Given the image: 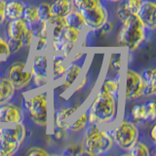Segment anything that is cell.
<instances>
[{"label": "cell", "mask_w": 156, "mask_h": 156, "mask_svg": "<svg viewBox=\"0 0 156 156\" xmlns=\"http://www.w3.org/2000/svg\"><path fill=\"white\" fill-rule=\"evenodd\" d=\"M118 105L119 100L100 88L87 110L89 123L98 125L112 123L118 114Z\"/></svg>", "instance_id": "obj_1"}, {"label": "cell", "mask_w": 156, "mask_h": 156, "mask_svg": "<svg viewBox=\"0 0 156 156\" xmlns=\"http://www.w3.org/2000/svg\"><path fill=\"white\" fill-rule=\"evenodd\" d=\"M24 107L36 126L42 128L49 126L51 119V107L50 96L47 90L40 91L27 97L24 101Z\"/></svg>", "instance_id": "obj_2"}, {"label": "cell", "mask_w": 156, "mask_h": 156, "mask_svg": "<svg viewBox=\"0 0 156 156\" xmlns=\"http://www.w3.org/2000/svg\"><path fill=\"white\" fill-rule=\"evenodd\" d=\"M122 27L118 34V45L126 48L130 52L136 50L145 37V27L136 15L131 16L122 23Z\"/></svg>", "instance_id": "obj_3"}, {"label": "cell", "mask_w": 156, "mask_h": 156, "mask_svg": "<svg viewBox=\"0 0 156 156\" xmlns=\"http://www.w3.org/2000/svg\"><path fill=\"white\" fill-rule=\"evenodd\" d=\"M27 129L23 123L14 127L0 128V156H11L21 147L26 140Z\"/></svg>", "instance_id": "obj_4"}, {"label": "cell", "mask_w": 156, "mask_h": 156, "mask_svg": "<svg viewBox=\"0 0 156 156\" xmlns=\"http://www.w3.org/2000/svg\"><path fill=\"white\" fill-rule=\"evenodd\" d=\"M114 141L109 131L100 130L95 134L84 136L83 141V154L101 155L108 152L112 148Z\"/></svg>", "instance_id": "obj_5"}, {"label": "cell", "mask_w": 156, "mask_h": 156, "mask_svg": "<svg viewBox=\"0 0 156 156\" xmlns=\"http://www.w3.org/2000/svg\"><path fill=\"white\" fill-rule=\"evenodd\" d=\"M114 144L122 150H128L139 138V130L133 122L122 120L110 131Z\"/></svg>", "instance_id": "obj_6"}, {"label": "cell", "mask_w": 156, "mask_h": 156, "mask_svg": "<svg viewBox=\"0 0 156 156\" xmlns=\"http://www.w3.org/2000/svg\"><path fill=\"white\" fill-rule=\"evenodd\" d=\"M50 57L43 53H36L33 56L29 69L32 74V81L37 88H44L50 82Z\"/></svg>", "instance_id": "obj_7"}, {"label": "cell", "mask_w": 156, "mask_h": 156, "mask_svg": "<svg viewBox=\"0 0 156 156\" xmlns=\"http://www.w3.org/2000/svg\"><path fill=\"white\" fill-rule=\"evenodd\" d=\"M7 78L11 81L15 89L22 90L31 83L32 74L27 62H15L9 67Z\"/></svg>", "instance_id": "obj_8"}, {"label": "cell", "mask_w": 156, "mask_h": 156, "mask_svg": "<svg viewBox=\"0 0 156 156\" xmlns=\"http://www.w3.org/2000/svg\"><path fill=\"white\" fill-rule=\"evenodd\" d=\"M8 38H16L22 41L23 47H29L32 45L33 36L29 29V24L23 18L9 21L7 26Z\"/></svg>", "instance_id": "obj_9"}, {"label": "cell", "mask_w": 156, "mask_h": 156, "mask_svg": "<svg viewBox=\"0 0 156 156\" xmlns=\"http://www.w3.org/2000/svg\"><path fill=\"white\" fill-rule=\"evenodd\" d=\"M144 96V81L140 73L128 68L125 74V91L126 101H136Z\"/></svg>", "instance_id": "obj_10"}, {"label": "cell", "mask_w": 156, "mask_h": 156, "mask_svg": "<svg viewBox=\"0 0 156 156\" xmlns=\"http://www.w3.org/2000/svg\"><path fill=\"white\" fill-rule=\"evenodd\" d=\"M84 19L85 26L92 29H97L102 27L106 23L108 13L101 3L98 4L97 6L79 11Z\"/></svg>", "instance_id": "obj_11"}, {"label": "cell", "mask_w": 156, "mask_h": 156, "mask_svg": "<svg viewBox=\"0 0 156 156\" xmlns=\"http://www.w3.org/2000/svg\"><path fill=\"white\" fill-rule=\"evenodd\" d=\"M23 112L16 105L4 102L0 105V123H23Z\"/></svg>", "instance_id": "obj_12"}, {"label": "cell", "mask_w": 156, "mask_h": 156, "mask_svg": "<svg viewBox=\"0 0 156 156\" xmlns=\"http://www.w3.org/2000/svg\"><path fill=\"white\" fill-rule=\"evenodd\" d=\"M136 16L143 23L145 29L154 30L156 27V4L154 2L144 0Z\"/></svg>", "instance_id": "obj_13"}, {"label": "cell", "mask_w": 156, "mask_h": 156, "mask_svg": "<svg viewBox=\"0 0 156 156\" xmlns=\"http://www.w3.org/2000/svg\"><path fill=\"white\" fill-rule=\"evenodd\" d=\"M66 60L62 54H53L50 58V81L58 82L62 79L66 68Z\"/></svg>", "instance_id": "obj_14"}, {"label": "cell", "mask_w": 156, "mask_h": 156, "mask_svg": "<svg viewBox=\"0 0 156 156\" xmlns=\"http://www.w3.org/2000/svg\"><path fill=\"white\" fill-rule=\"evenodd\" d=\"M83 70V67L77 61H72L70 62L66 63V68L65 75H63V81L62 83V89L66 91L74 84V83L78 80V78L81 75Z\"/></svg>", "instance_id": "obj_15"}, {"label": "cell", "mask_w": 156, "mask_h": 156, "mask_svg": "<svg viewBox=\"0 0 156 156\" xmlns=\"http://www.w3.org/2000/svg\"><path fill=\"white\" fill-rule=\"evenodd\" d=\"M144 81V96L153 97L156 93V70L155 68H145L140 74Z\"/></svg>", "instance_id": "obj_16"}, {"label": "cell", "mask_w": 156, "mask_h": 156, "mask_svg": "<svg viewBox=\"0 0 156 156\" xmlns=\"http://www.w3.org/2000/svg\"><path fill=\"white\" fill-rule=\"evenodd\" d=\"M78 109V106H68V107H62V108L57 109V111L54 114V126L58 127L62 129H69L70 123L67 121V119L74 113Z\"/></svg>", "instance_id": "obj_17"}, {"label": "cell", "mask_w": 156, "mask_h": 156, "mask_svg": "<svg viewBox=\"0 0 156 156\" xmlns=\"http://www.w3.org/2000/svg\"><path fill=\"white\" fill-rule=\"evenodd\" d=\"M24 8H26L24 3L19 0H11V1L6 2L5 19L8 21H12V20L23 18Z\"/></svg>", "instance_id": "obj_18"}, {"label": "cell", "mask_w": 156, "mask_h": 156, "mask_svg": "<svg viewBox=\"0 0 156 156\" xmlns=\"http://www.w3.org/2000/svg\"><path fill=\"white\" fill-rule=\"evenodd\" d=\"M120 88H121L120 74H117L116 77L105 78L102 81L101 86V89L102 91L108 93V94L113 96L117 100H119L120 98Z\"/></svg>", "instance_id": "obj_19"}, {"label": "cell", "mask_w": 156, "mask_h": 156, "mask_svg": "<svg viewBox=\"0 0 156 156\" xmlns=\"http://www.w3.org/2000/svg\"><path fill=\"white\" fill-rule=\"evenodd\" d=\"M50 5L53 16L58 17H66L68 13L75 9L71 0H55Z\"/></svg>", "instance_id": "obj_20"}, {"label": "cell", "mask_w": 156, "mask_h": 156, "mask_svg": "<svg viewBox=\"0 0 156 156\" xmlns=\"http://www.w3.org/2000/svg\"><path fill=\"white\" fill-rule=\"evenodd\" d=\"M16 89L7 77H0V105L12 99Z\"/></svg>", "instance_id": "obj_21"}, {"label": "cell", "mask_w": 156, "mask_h": 156, "mask_svg": "<svg viewBox=\"0 0 156 156\" xmlns=\"http://www.w3.org/2000/svg\"><path fill=\"white\" fill-rule=\"evenodd\" d=\"M65 20L67 27L79 29V30H83V28L86 27L84 19L77 9H73L70 13H68L65 17Z\"/></svg>", "instance_id": "obj_22"}, {"label": "cell", "mask_w": 156, "mask_h": 156, "mask_svg": "<svg viewBox=\"0 0 156 156\" xmlns=\"http://www.w3.org/2000/svg\"><path fill=\"white\" fill-rule=\"evenodd\" d=\"M29 29L32 33L33 38L49 37V26L46 22L38 21L35 23L29 24Z\"/></svg>", "instance_id": "obj_23"}, {"label": "cell", "mask_w": 156, "mask_h": 156, "mask_svg": "<svg viewBox=\"0 0 156 156\" xmlns=\"http://www.w3.org/2000/svg\"><path fill=\"white\" fill-rule=\"evenodd\" d=\"M127 154L130 156H149L150 151L147 145L136 140V143L127 150Z\"/></svg>", "instance_id": "obj_24"}, {"label": "cell", "mask_w": 156, "mask_h": 156, "mask_svg": "<svg viewBox=\"0 0 156 156\" xmlns=\"http://www.w3.org/2000/svg\"><path fill=\"white\" fill-rule=\"evenodd\" d=\"M23 19L28 24L35 23L38 21H40V20H39V16H38L37 6H34V5H28V6H26V8L23 10Z\"/></svg>", "instance_id": "obj_25"}, {"label": "cell", "mask_w": 156, "mask_h": 156, "mask_svg": "<svg viewBox=\"0 0 156 156\" xmlns=\"http://www.w3.org/2000/svg\"><path fill=\"white\" fill-rule=\"evenodd\" d=\"M89 123V119H88V112L84 111L83 113L80 114V116L78 118L72 122V123L69 125V129L68 131L73 132V133H76V132H79L82 129H84L85 127Z\"/></svg>", "instance_id": "obj_26"}, {"label": "cell", "mask_w": 156, "mask_h": 156, "mask_svg": "<svg viewBox=\"0 0 156 156\" xmlns=\"http://www.w3.org/2000/svg\"><path fill=\"white\" fill-rule=\"evenodd\" d=\"M81 33L82 30H79V29H76V28H73L70 27H66L63 28V31H62V37L65 39L66 41H69L76 44L79 39L81 37Z\"/></svg>", "instance_id": "obj_27"}, {"label": "cell", "mask_w": 156, "mask_h": 156, "mask_svg": "<svg viewBox=\"0 0 156 156\" xmlns=\"http://www.w3.org/2000/svg\"><path fill=\"white\" fill-rule=\"evenodd\" d=\"M109 66L116 74H120L121 67H122V53L121 52L114 51L110 54Z\"/></svg>", "instance_id": "obj_28"}, {"label": "cell", "mask_w": 156, "mask_h": 156, "mask_svg": "<svg viewBox=\"0 0 156 156\" xmlns=\"http://www.w3.org/2000/svg\"><path fill=\"white\" fill-rule=\"evenodd\" d=\"M37 10H38V16L40 21L48 23L49 20L53 17V14L51 11V5L47 2H41L37 6Z\"/></svg>", "instance_id": "obj_29"}, {"label": "cell", "mask_w": 156, "mask_h": 156, "mask_svg": "<svg viewBox=\"0 0 156 156\" xmlns=\"http://www.w3.org/2000/svg\"><path fill=\"white\" fill-rule=\"evenodd\" d=\"M32 43L35 53H45L50 48V38L49 37L34 38Z\"/></svg>", "instance_id": "obj_30"}, {"label": "cell", "mask_w": 156, "mask_h": 156, "mask_svg": "<svg viewBox=\"0 0 156 156\" xmlns=\"http://www.w3.org/2000/svg\"><path fill=\"white\" fill-rule=\"evenodd\" d=\"M73 3V6L78 11H82V10H87L97 6L100 4V0H71Z\"/></svg>", "instance_id": "obj_31"}, {"label": "cell", "mask_w": 156, "mask_h": 156, "mask_svg": "<svg viewBox=\"0 0 156 156\" xmlns=\"http://www.w3.org/2000/svg\"><path fill=\"white\" fill-rule=\"evenodd\" d=\"M144 105V121L145 122H153L156 118V108H155V102L149 101Z\"/></svg>", "instance_id": "obj_32"}, {"label": "cell", "mask_w": 156, "mask_h": 156, "mask_svg": "<svg viewBox=\"0 0 156 156\" xmlns=\"http://www.w3.org/2000/svg\"><path fill=\"white\" fill-rule=\"evenodd\" d=\"M115 13H116V17L118 18L119 21H121L122 23L125 22L126 20L132 15L129 8L127 7L126 2L125 3H120L119 5H117Z\"/></svg>", "instance_id": "obj_33"}, {"label": "cell", "mask_w": 156, "mask_h": 156, "mask_svg": "<svg viewBox=\"0 0 156 156\" xmlns=\"http://www.w3.org/2000/svg\"><path fill=\"white\" fill-rule=\"evenodd\" d=\"M66 40L63 37L57 39H50V48L54 54H62L65 47Z\"/></svg>", "instance_id": "obj_34"}, {"label": "cell", "mask_w": 156, "mask_h": 156, "mask_svg": "<svg viewBox=\"0 0 156 156\" xmlns=\"http://www.w3.org/2000/svg\"><path fill=\"white\" fill-rule=\"evenodd\" d=\"M7 44H8V47H9V51L11 54H15V53H18L21 49L23 47L22 41L20 39H16V38H8Z\"/></svg>", "instance_id": "obj_35"}, {"label": "cell", "mask_w": 156, "mask_h": 156, "mask_svg": "<svg viewBox=\"0 0 156 156\" xmlns=\"http://www.w3.org/2000/svg\"><path fill=\"white\" fill-rule=\"evenodd\" d=\"M132 116L136 121H144V105H136L132 108Z\"/></svg>", "instance_id": "obj_36"}, {"label": "cell", "mask_w": 156, "mask_h": 156, "mask_svg": "<svg viewBox=\"0 0 156 156\" xmlns=\"http://www.w3.org/2000/svg\"><path fill=\"white\" fill-rule=\"evenodd\" d=\"M143 2H144V0H127L126 4H127V7L129 8L130 12L134 15H136L140 8L141 7Z\"/></svg>", "instance_id": "obj_37"}, {"label": "cell", "mask_w": 156, "mask_h": 156, "mask_svg": "<svg viewBox=\"0 0 156 156\" xmlns=\"http://www.w3.org/2000/svg\"><path fill=\"white\" fill-rule=\"evenodd\" d=\"M26 155L27 156H48L49 152L42 147H38V146H33V147H29L26 152Z\"/></svg>", "instance_id": "obj_38"}, {"label": "cell", "mask_w": 156, "mask_h": 156, "mask_svg": "<svg viewBox=\"0 0 156 156\" xmlns=\"http://www.w3.org/2000/svg\"><path fill=\"white\" fill-rule=\"evenodd\" d=\"M10 55H11V53L9 51L7 41L0 36V60H1V58L2 60H5V58H7Z\"/></svg>", "instance_id": "obj_39"}, {"label": "cell", "mask_w": 156, "mask_h": 156, "mask_svg": "<svg viewBox=\"0 0 156 156\" xmlns=\"http://www.w3.org/2000/svg\"><path fill=\"white\" fill-rule=\"evenodd\" d=\"M53 134L57 140H66L68 136V130L56 127V129H54V131H53Z\"/></svg>", "instance_id": "obj_40"}, {"label": "cell", "mask_w": 156, "mask_h": 156, "mask_svg": "<svg viewBox=\"0 0 156 156\" xmlns=\"http://www.w3.org/2000/svg\"><path fill=\"white\" fill-rule=\"evenodd\" d=\"M74 48H75V44L74 43L69 42V41H66L65 47H63V50L62 52V55L67 58L72 54L73 50H74Z\"/></svg>", "instance_id": "obj_41"}, {"label": "cell", "mask_w": 156, "mask_h": 156, "mask_svg": "<svg viewBox=\"0 0 156 156\" xmlns=\"http://www.w3.org/2000/svg\"><path fill=\"white\" fill-rule=\"evenodd\" d=\"M5 7H6V1L0 0V24L3 23L5 19Z\"/></svg>", "instance_id": "obj_42"}, {"label": "cell", "mask_w": 156, "mask_h": 156, "mask_svg": "<svg viewBox=\"0 0 156 156\" xmlns=\"http://www.w3.org/2000/svg\"><path fill=\"white\" fill-rule=\"evenodd\" d=\"M86 83H87V76L82 77V79H81V81L79 82V84L77 85L75 91H80V90L82 89V88H84V86L86 85Z\"/></svg>", "instance_id": "obj_43"}, {"label": "cell", "mask_w": 156, "mask_h": 156, "mask_svg": "<svg viewBox=\"0 0 156 156\" xmlns=\"http://www.w3.org/2000/svg\"><path fill=\"white\" fill-rule=\"evenodd\" d=\"M150 138L152 140V141H156V125L153 124L152 127H151V130H150Z\"/></svg>", "instance_id": "obj_44"}, {"label": "cell", "mask_w": 156, "mask_h": 156, "mask_svg": "<svg viewBox=\"0 0 156 156\" xmlns=\"http://www.w3.org/2000/svg\"><path fill=\"white\" fill-rule=\"evenodd\" d=\"M83 56H84V53L83 52H76L74 54V56H73L72 61H79L80 58H82Z\"/></svg>", "instance_id": "obj_45"}, {"label": "cell", "mask_w": 156, "mask_h": 156, "mask_svg": "<svg viewBox=\"0 0 156 156\" xmlns=\"http://www.w3.org/2000/svg\"><path fill=\"white\" fill-rule=\"evenodd\" d=\"M109 2H113V3H118V2H121L122 0H108Z\"/></svg>", "instance_id": "obj_46"}]
</instances>
